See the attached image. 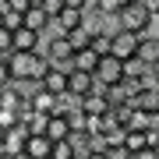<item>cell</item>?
<instances>
[{"label": "cell", "mask_w": 159, "mask_h": 159, "mask_svg": "<svg viewBox=\"0 0 159 159\" xmlns=\"http://www.w3.org/2000/svg\"><path fill=\"white\" fill-rule=\"evenodd\" d=\"M11 53V29H0V57Z\"/></svg>", "instance_id": "obj_29"}, {"label": "cell", "mask_w": 159, "mask_h": 159, "mask_svg": "<svg viewBox=\"0 0 159 159\" xmlns=\"http://www.w3.org/2000/svg\"><path fill=\"white\" fill-rule=\"evenodd\" d=\"M127 4H131V0H99V4H96V11H99L102 18H117Z\"/></svg>", "instance_id": "obj_22"}, {"label": "cell", "mask_w": 159, "mask_h": 159, "mask_svg": "<svg viewBox=\"0 0 159 159\" xmlns=\"http://www.w3.org/2000/svg\"><path fill=\"white\" fill-rule=\"evenodd\" d=\"M124 148L131 156L142 152V148H148V131H127V134H124Z\"/></svg>", "instance_id": "obj_19"}, {"label": "cell", "mask_w": 159, "mask_h": 159, "mask_svg": "<svg viewBox=\"0 0 159 159\" xmlns=\"http://www.w3.org/2000/svg\"><path fill=\"white\" fill-rule=\"evenodd\" d=\"M138 43H142V35H138V32L117 29V32H113V39H110V57H117V60L134 57V53H138Z\"/></svg>", "instance_id": "obj_3"}, {"label": "cell", "mask_w": 159, "mask_h": 159, "mask_svg": "<svg viewBox=\"0 0 159 159\" xmlns=\"http://www.w3.org/2000/svg\"><path fill=\"white\" fill-rule=\"evenodd\" d=\"M131 106L148 110V113H159V89H156V85H145L142 92H134V96H131Z\"/></svg>", "instance_id": "obj_10"}, {"label": "cell", "mask_w": 159, "mask_h": 159, "mask_svg": "<svg viewBox=\"0 0 159 159\" xmlns=\"http://www.w3.org/2000/svg\"><path fill=\"white\" fill-rule=\"evenodd\" d=\"M21 21H25V14H18V11H11V7H0V25L4 29H21Z\"/></svg>", "instance_id": "obj_23"}, {"label": "cell", "mask_w": 159, "mask_h": 159, "mask_svg": "<svg viewBox=\"0 0 159 159\" xmlns=\"http://www.w3.org/2000/svg\"><path fill=\"white\" fill-rule=\"evenodd\" d=\"M21 25L43 35V32H46V25H50V18L43 14V7H29V11H25V21H21Z\"/></svg>", "instance_id": "obj_17"}, {"label": "cell", "mask_w": 159, "mask_h": 159, "mask_svg": "<svg viewBox=\"0 0 159 159\" xmlns=\"http://www.w3.org/2000/svg\"><path fill=\"white\" fill-rule=\"evenodd\" d=\"M134 57H142L148 67H159V43H156V39H142V43H138V53H134Z\"/></svg>", "instance_id": "obj_18"}, {"label": "cell", "mask_w": 159, "mask_h": 159, "mask_svg": "<svg viewBox=\"0 0 159 159\" xmlns=\"http://www.w3.org/2000/svg\"><path fill=\"white\" fill-rule=\"evenodd\" d=\"M32 110H39V113L46 117H53V110H57V96H50V92H35V99H32Z\"/></svg>", "instance_id": "obj_21"}, {"label": "cell", "mask_w": 159, "mask_h": 159, "mask_svg": "<svg viewBox=\"0 0 159 159\" xmlns=\"http://www.w3.org/2000/svg\"><path fill=\"white\" fill-rule=\"evenodd\" d=\"M0 145H4V127H0Z\"/></svg>", "instance_id": "obj_38"}, {"label": "cell", "mask_w": 159, "mask_h": 159, "mask_svg": "<svg viewBox=\"0 0 159 159\" xmlns=\"http://www.w3.org/2000/svg\"><path fill=\"white\" fill-rule=\"evenodd\" d=\"M110 39H113L110 32H96V35H92V50H96L99 57H106V53H110Z\"/></svg>", "instance_id": "obj_25"}, {"label": "cell", "mask_w": 159, "mask_h": 159, "mask_svg": "<svg viewBox=\"0 0 159 159\" xmlns=\"http://www.w3.org/2000/svg\"><path fill=\"white\" fill-rule=\"evenodd\" d=\"M39 4H43V0H32V7H39Z\"/></svg>", "instance_id": "obj_39"}, {"label": "cell", "mask_w": 159, "mask_h": 159, "mask_svg": "<svg viewBox=\"0 0 159 159\" xmlns=\"http://www.w3.org/2000/svg\"><path fill=\"white\" fill-rule=\"evenodd\" d=\"M96 64H99V53L92 50V46H89V50H78L71 57V67L74 71H96Z\"/></svg>", "instance_id": "obj_14"}, {"label": "cell", "mask_w": 159, "mask_h": 159, "mask_svg": "<svg viewBox=\"0 0 159 159\" xmlns=\"http://www.w3.org/2000/svg\"><path fill=\"white\" fill-rule=\"evenodd\" d=\"M11 92H14L21 102H32L35 92H43V81H39V78H14V81H11Z\"/></svg>", "instance_id": "obj_11"}, {"label": "cell", "mask_w": 159, "mask_h": 159, "mask_svg": "<svg viewBox=\"0 0 159 159\" xmlns=\"http://www.w3.org/2000/svg\"><path fill=\"white\" fill-rule=\"evenodd\" d=\"M11 81H14V78H11V67H7V60L0 57V89H7Z\"/></svg>", "instance_id": "obj_30"}, {"label": "cell", "mask_w": 159, "mask_h": 159, "mask_svg": "<svg viewBox=\"0 0 159 159\" xmlns=\"http://www.w3.org/2000/svg\"><path fill=\"white\" fill-rule=\"evenodd\" d=\"M14 124H18V110H4V106H0V127L7 131V127H14Z\"/></svg>", "instance_id": "obj_28"}, {"label": "cell", "mask_w": 159, "mask_h": 159, "mask_svg": "<svg viewBox=\"0 0 159 159\" xmlns=\"http://www.w3.org/2000/svg\"><path fill=\"white\" fill-rule=\"evenodd\" d=\"M7 159H32L29 152H14V156H7Z\"/></svg>", "instance_id": "obj_36"}, {"label": "cell", "mask_w": 159, "mask_h": 159, "mask_svg": "<svg viewBox=\"0 0 159 159\" xmlns=\"http://www.w3.org/2000/svg\"><path fill=\"white\" fill-rule=\"evenodd\" d=\"M39 7H43V14H46V18H57V14L64 11V0H43Z\"/></svg>", "instance_id": "obj_27"}, {"label": "cell", "mask_w": 159, "mask_h": 159, "mask_svg": "<svg viewBox=\"0 0 159 159\" xmlns=\"http://www.w3.org/2000/svg\"><path fill=\"white\" fill-rule=\"evenodd\" d=\"M50 159H74V148H71V142H67V138H64V142H53Z\"/></svg>", "instance_id": "obj_24"}, {"label": "cell", "mask_w": 159, "mask_h": 159, "mask_svg": "<svg viewBox=\"0 0 159 159\" xmlns=\"http://www.w3.org/2000/svg\"><path fill=\"white\" fill-rule=\"evenodd\" d=\"M0 7H7V0H0Z\"/></svg>", "instance_id": "obj_40"}, {"label": "cell", "mask_w": 159, "mask_h": 159, "mask_svg": "<svg viewBox=\"0 0 159 159\" xmlns=\"http://www.w3.org/2000/svg\"><path fill=\"white\" fill-rule=\"evenodd\" d=\"M148 18H152V14H148V7L142 4V0H131L124 11L117 14V25L127 29V32H138V35H142V29L148 25Z\"/></svg>", "instance_id": "obj_2"}, {"label": "cell", "mask_w": 159, "mask_h": 159, "mask_svg": "<svg viewBox=\"0 0 159 159\" xmlns=\"http://www.w3.org/2000/svg\"><path fill=\"white\" fill-rule=\"evenodd\" d=\"M152 85H156V89H159V67H156V71H152Z\"/></svg>", "instance_id": "obj_37"}, {"label": "cell", "mask_w": 159, "mask_h": 159, "mask_svg": "<svg viewBox=\"0 0 159 159\" xmlns=\"http://www.w3.org/2000/svg\"><path fill=\"white\" fill-rule=\"evenodd\" d=\"M25 142H29V127L18 120L14 127L4 131V145H0V152L4 156H14V152H25Z\"/></svg>", "instance_id": "obj_7"}, {"label": "cell", "mask_w": 159, "mask_h": 159, "mask_svg": "<svg viewBox=\"0 0 159 159\" xmlns=\"http://www.w3.org/2000/svg\"><path fill=\"white\" fill-rule=\"evenodd\" d=\"M92 85H96V74L92 71H67V92L71 96H78V99H85L89 92H92Z\"/></svg>", "instance_id": "obj_8"}, {"label": "cell", "mask_w": 159, "mask_h": 159, "mask_svg": "<svg viewBox=\"0 0 159 159\" xmlns=\"http://www.w3.org/2000/svg\"><path fill=\"white\" fill-rule=\"evenodd\" d=\"M106 156H110V159H131V152H127L124 145H113V148H106Z\"/></svg>", "instance_id": "obj_31"}, {"label": "cell", "mask_w": 159, "mask_h": 159, "mask_svg": "<svg viewBox=\"0 0 159 159\" xmlns=\"http://www.w3.org/2000/svg\"><path fill=\"white\" fill-rule=\"evenodd\" d=\"M67 43L74 46V53H78V50H89V46H92V32L85 29V21H81L74 32H67Z\"/></svg>", "instance_id": "obj_20"}, {"label": "cell", "mask_w": 159, "mask_h": 159, "mask_svg": "<svg viewBox=\"0 0 159 159\" xmlns=\"http://www.w3.org/2000/svg\"><path fill=\"white\" fill-rule=\"evenodd\" d=\"M85 159H110V156H106V152H89Z\"/></svg>", "instance_id": "obj_35"}, {"label": "cell", "mask_w": 159, "mask_h": 159, "mask_svg": "<svg viewBox=\"0 0 159 159\" xmlns=\"http://www.w3.org/2000/svg\"><path fill=\"white\" fill-rule=\"evenodd\" d=\"M74 159H78V156H74Z\"/></svg>", "instance_id": "obj_43"}, {"label": "cell", "mask_w": 159, "mask_h": 159, "mask_svg": "<svg viewBox=\"0 0 159 159\" xmlns=\"http://www.w3.org/2000/svg\"><path fill=\"white\" fill-rule=\"evenodd\" d=\"M156 67H148L142 57H127L124 60V78H152Z\"/></svg>", "instance_id": "obj_16"}, {"label": "cell", "mask_w": 159, "mask_h": 159, "mask_svg": "<svg viewBox=\"0 0 159 159\" xmlns=\"http://www.w3.org/2000/svg\"><path fill=\"white\" fill-rule=\"evenodd\" d=\"M39 81H43V89L50 92V96H64V92H67V71L64 67H50Z\"/></svg>", "instance_id": "obj_9"}, {"label": "cell", "mask_w": 159, "mask_h": 159, "mask_svg": "<svg viewBox=\"0 0 159 159\" xmlns=\"http://www.w3.org/2000/svg\"><path fill=\"white\" fill-rule=\"evenodd\" d=\"M7 7H11V11H18V14H25L32 7V0H7Z\"/></svg>", "instance_id": "obj_32"}, {"label": "cell", "mask_w": 159, "mask_h": 159, "mask_svg": "<svg viewBox=\"0 0 159 159\" xmlns=\"http://www.w3.org/2000/svg\"><path fill=\"white\" fill-rule=\"evenodd\" d=\"M11 50H18V53H35V50H39L43 53V35L21 25V29L11 32Z\"/></svg>", "instance_id": "obj_6"}, {"label": "cell", "mask_w": 159, "mask_h": 159, "mask_svg": "<svg viewBox=\"0 0 159 159\" xmlns=\"http://www.w3.org/2000/svg\"><path fill=\"white\" fill-rule=\"evenodd\" d=\"M85 120H89L85 110L78 106V110H71V113H67V127H71V131H85Z\"/></svg>", "instance_id": "obj_26"}, {"label": "cell", "mask_w": 159, "mask_h": 159, "mask_svg": "<svg viewBox=\"0 0 159 159\" xmlns=\"http://www.w3.org/2000/svg\"><path fill=\"white\" fill-rule=\"evenodd\" d=\"M142 4L148 7V14H159V0H142Z\"/></svg>", "instance_id": "obj_34"}, {"label": "cell", "mask_w": 159, "mask_h": 159, "mask_svg": "<svg viewBox=\"0 0 159 159\" xmlns=\"http://www.w3.org/2000/svg\"><path fill=\"white\" fill-rule=\"evenodd\" d=\"M0 159H7V156H4V152H0Z\"/></svg>", "instance_id": "obj_41"}, {"label": "cell", "mask_w": 159, "mask_h": 159, "mask_svg": "<svg viewBox=\"0 0 159 159\" xmlns=\"http://www.w3.org/2000/svg\"><path fill=\"white\" fill-rule=\"evenodd\" d=\"M96 81H102V85H120L124 81V60H117V57H99V64H96Z\"/></svg>", "instance_id": "obj_4"}, {"label": "cell", "mask_w": 159, "mask_h": 159, "mask_svg": "<svg viewBox=\"0 0 159 159\" xmlns=\"http://www.w3.org/2000/svg\"><path fill=\"white\" fill-rule=\"evenodd\" d=\"M4 60H7V67H11V78H35V53L11 50Z\"/></svg>", "instance_id": "obj_5"}, {"label": "cell", "mask_w": 159, "mask_h": 159, "mask_svg": "<svg viewBox=\"0 0 159 159\" xmlns=\"http://www.w3.org/2000/svg\"><path fill=\"white\" fill-rule=\"evenodd\" d=\"M81 110H85L89 117H102V113H110V102H106V96H96V92H89V96L81 99Z\"/></svg>", "instance_id": "obj_15"}, {"label": "cell", "mask_w": 159, "mask_h": 159, "mask_svg": "<svg viewBox=\"0 0 159 159\" xmlns=\"http://www.w3.org/2000/svg\"><path fill=\"white\" fill-rule=\"evenodd\" d=\"M50 148H53V142L46 134H29V142H25V152H29L32 159H46Z\"/></svg>", "instance_id": "obj_12"}, {"label": "cell", "mask_w": 159, "mask_h": 159, "mask_svg": "<svg viewBox=\"0 0 159 159\" xmlns=\"http://www.w3.org/2000/svg\"><path fill=\"white\" fill-rule=\"evenodd\" d=\"M46 159H50V156H46Z\"/></svg>", "instance_id": "obj_42"}, {"label": "cell", "mask_w": 159, "mask_h": 159, "mask_svg": "<svg viewBox=\"0 0 159 159\" xmlns=\"http://www.w3.org/2000/svg\"><path fill=\"white\" fill-rule=\"evenodd\" d=\"M131 159H159V152H156V148H142V152H134Z\"/></svg>", "instance_id": "obj_33"}, {"label": "cell", "mask_w": 159, "mask_h": 159, "mask_svg": "<svg viewBox=\"0 0 159 159\" xmlns=\"http://www.w3.org/2000/svg\"><path fill=\"white\" fill-rule=\"evenodd\" d=\"M43 57L53 64V67H64L71 71V57H74V46L67 43V35H50L43 43Z\"/></svg>", "instance_id": "obj_1"}, {"label": "cell", "mask_w": 159, "mask_h": 159, "mask_svg": "<svg viewBox=\"0 0 159 159\" xmlns=\"http://www.w3.org/2000/svg\"><path fill=\"white\" fill-rule=\"evenodd\" d=\"M50 142H64V138L71 134V127H67V117H50L46 120V131H43Z\"/></svg>", "instance_id": "obj_13"}]
</instances>
